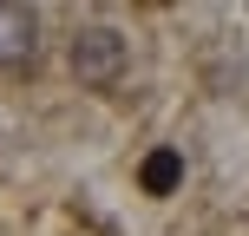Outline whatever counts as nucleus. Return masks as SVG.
<instances>
[{
	"mask_svg": "<svg viewBox=\"0 0 249 236\" xmlns=\"http://www.w3.org/2000/svg\"><path fill=\"white\" fill-rule=\"evenodd\" d=\"M138 184H144L151 197H171V190L184 184V151H171V145H164V151H151V158L138 164Z\"/></svg>",
	"mask_w": 249,
	"mask_h": 236,
	"instance_id": "3",
	"label": "nucleus"
},
{
	"mask_svg": "<svg viewBox=\"0 0 249 236\" xmlns=\"http://www.w3.org/2000/svg\"><path fill=\"white\" fill-rule=\"evenodd\" d=\"M66 59H72V79H79V86L112 92L118 79H124V66H131V46H124V33H118V26H79Z\"/></svg>",
	"mask_w": 249,
	"mask_h": 236,
	"instance_id": "1",
	"label": "nucleus"
},
{
	"mask_svg": "<svg viewBox=\"0 0 249 236\" xmlns=\"http://www.w3.org/2000/svg\"><path fill=\"white\" fill-rule=\"evenodd\" d=\"M39 59V13L33 7H0V73H26Z\"/></svg>",
	"mask_w": 249,
	"mask_h": 236,
	"instance_id": "2",
	"label": "nucleus"
}]
</instances>
